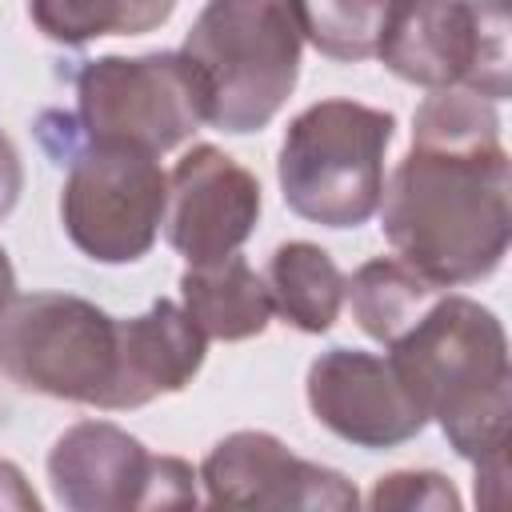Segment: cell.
I'll use <instances>...</instances> for the list:
<instances>
[{"mask_svg": "<svg viewBox=\"0 0 512 512\" xmlns=\"http://www.w3.org/2000/svg\"><path fill=\"white\" fill-rule=\"evenodd\" d=\"M380 216L396 256L444 288L496 272L512 232V180L484 96L432 88L416 108L412 148L380 192Z\"/></svg>", "mask_w": 512, "mask_h": 512, "instance_id": "6da1fadb", "label": "cell"}, {"mask_svg": "<svg viewBox=\"0 0 512 512\" xmlns=\"http://www.w3.org/2000/svg\"><path fill=\"white\" fill-rule=\"evenodd\" d=\"M388 364L436 420L448 444L476 464V500L508 504L512 372L500 320L468 296H436L428 312L388 344Z\"/></svg>", "mask_w": 512, "mask_h": 512, "instance_id": "7a4b0ae2", "label": "cell"}, {"mask_svg": "<svg viewBox=\"0 0 512 512\" xmlns=\"http://www.w3.org/2000/svg\"><path fill=\"white\" fill-rule=\"evenodd\" d=\"M300 48L296 0H208L180 56L204 88V120L224 132H256L292 96Z\"/></svg>", "mask_w": 512, "mask_h": 512, "instance_id": "3957f363", "label": "cell"}, {"mask_svg": "<svg viewBox=\"0 0 512 512\" xmlns=\"http://www.w3.org/2000/svg\"><path fill=\"white\" fill-rule=\"evenodd\" d=\"M392 128V112L356 100H320L304 108L280 144L276 176L284 204L324 228L364 224L380 208Z\"/></svg>", "mask_w": 512, "mask_h": 512, "instance_id": "277c9868", "label": "cell"}, {"mask_svg": "<svg viewBox=\"0 0 512 512\" xmlns=\"http://www.w3.org/2000/svg\"><path fill=\"white\" fill-rule=\"evenodd\" d=\"M0 372L24 392L116 412L120 320L68 292L12 296L0 312Z\"/></svg>", "mask_w": 512, "mask_h": 512, "instance_id": "5b68a950", "label": "cell"}, {"mask_svg": "<svg viewBox=\"0 0 512 512\" xmlns=\"http://www.w3.org/2000/svg\"><path fill=\"white\" fill-rule=\"evenodd\" d=\"M376 56L408 84L508 96V0H396Z\"/></svg>", "mask_w": 512, "mask_h": 512, "instance_id": "8992f818", "label": "cell"}, {"mask_svg": "<svg viewBox=\"0 0 512 512\" xmlns=\"http://www.w3.org/2000/svg\"><path fill=\"white\" fill-rule=\"evenodd\" d=\"M76 120L88 144L160 156L204 124V88L180 52L104 56L76 76Z\"/></svg>", "mask_w": 512, "mask_h": 512, "instance_id": "52a82bcc", "label": "cell"}, {"mask_svg": "<svg viewBox=\"0 0 512 512\" xmlns=\"http://www.w3.org/2000/svg\"><path fill=\"white\" fill-rule=\"evenodd\" d=\"M164 200L168 176L156 156L116 144H84L68 160L60 220L84 256L100 264H128L152 248Z\"/></svg>", "mask_w": 512, "mask_h": 512, "instance_id": "ba28073f", "label": "cell"}, {"mask_svg": "<svg viewBox=\"0 0 512 512\" xmlns=\"http://www.w3.org/2000/svg\"><path fill=\"white\" fill-rule=\"evenodd\" d=\"M48 480L64 508H192L196 472L176 456H152L136 436L104 420L72 424L48 456Z\"/></svg>", "mask_w": 512, "mask_h": 512, "instance_id": "9c48e42d", "label": "cell"}, {"mask_svg": "<svg viewBox=\"0 0 512 512\" xmlns=\"http://www.w3.org/2000/svg\"><path fill=\"white\" fill-rule=\"evenodd\" d=\"M260 184L228 152L196 144L168 172L164 236L188 264L232 256L256 228Z\"/></svg>", "mask_w": 512, "mask_h": 512, "instance_id": "30bf717a", "label": "cell"}, {"mask_svg": "<svg viewBox=\"0 0 512 512\" xmlns=\"http://www.w3.org/2000/svg\"><path fill=\"white\" fill-rule=\"evenodd\" d=\"M200 480L212 508H356V488L340 472L292 456L268 432L224 436Z\"/></svg>", "mask_w": 512, "mask_h": 512, "instance_id": "8fae6325", "label": "cell"}, {"mask_svg": "<svg viewBox=\"0 0 512 512\" xmlns=\"http://www.w3.org/2000/svg\"><path fill=\"white\" fill-rule=\"evenodd\" d=\"M308 404L324 428L360 448L404 444L428 424L388 356L356 348H332L308 368Z\"/></svg>", "mask_w": 512, "mask_h": 512, "instance_id": "7c38bea8", "label": "cell"}, {"mask_svg": "<svg viewBox=\"0 0 512 512\" xmlns=\"http://www.w3.org/2000/svg\"><path fill=\"white\" fill-rule=\"evenodd\" d=\"M204 332L172 300H156L144 316L120 320L116 408H140L180 392L204 364Z\"/></svg>", "mask_w": 512, "mask_h": 512, "instance_id": "4fadbf2b", "label": "cell"}, {"mask_svg": "<svg viewBox=\"0 0 512 512\" xmlns=\"http://www.w3.org/2000/svg\"><path fill=\"white\" fill-rule=\"evenodd\" d=\"M180 296L188 320L204 340H248L260 336L272 320V300L264 276L252 272L244 256H224L208 264H188L180 276Z\"/></svg>", "mask_w": 512, "mask_h": 512, "instance_id": "5bb4252c", "label": "cell"}, {"mask_svg": "<svg viewBox=\"0 0 512 512\" xmlns=\"http://www.w3.org/2000/svg\"><path fill=\"white\" fill-rule=\"evenodd\" d=\"M264 288L272 312L300 332H328L344 304V276L336 260L308 240H288L268 256Z\"/></svg>", "mask_w": 512, "mask_h": 512, "instance_id": "9a60e30c", "label": "cell"}, {"mask_svg": "<svg viewBox=\"0 0 512 512\" xmlns=\"http://www.w3.org/2000/svg\"><path fill=\"white\" fill-rule=\"evenodd\" d=\"M444 292H448L444 284L428 280L400 256L368 260L352 272V280H344V296L352 300L360 328L380 344H392L396 336H404L428 312V304Z\"/></svg>", "mask_w": 512, "mask_h": 512, "instance_id": "2e32d148", "label": "cell"}, {"mask_svg": "<svg viewBox=\"0 0 512 512\" xmlns=\"http://www.w3.org/2000/svg\"><path fill=\"white\" fill-rule=\"evenodd\" d=\"M176 0H28L36 28L56 44H88L96 36H140L172 16Z\"/></svg>", "mask_w": 512, "mask_h": 512, "instance_id": "e0dca14e", "label": "cell"}, {"mask_svg": "<svg viewBox=\"0 0 512 512\" xmlns=\"http://www.w3.org/2000/svg\"><path fill=\"white\" fill-rule=\"evenodd\" d=\"M304 40L332 60H368L380 48L396 0H296Z\"/></svg>", "mask_w": 512, "mask_h": 512, "instance_id": "ac0fdd59", "label": "cell"}, {"mask_svg": "<svg viewBox=\"0 0 512 512\" xmlns=\"http://www.w3.org/2000/svg\"><path fill=\"white\" fill-rule=\"evenodd\" d=\"M372 508H460V496L452 492V484L436 472H392L380 476L376 492H372Z\"/></svg>", "mask_w": 512, "mask_h": 512, "instance_id": "d6986e66", "label": "cell"}, {"mask_svg": "<svg viewBox=\"0 0 512 512\" xmlns=\"http://www.w3.org/2000/svg\"><path fill=\"white\" fill-rule=\"evenodd\" d=\"M20 188H24V168H20V152L16 144L0 132V220L16 208L20 200Z\"/></svg>", "mask_w": 512, "mask_h": 512, "instance_id": "ffe728a7", "label": "cell"}, {"mask_svg": "<svg viewBox=\"0 0 512 512\" xmlns=\"http://www.w3.org/2000/svg\"><path fill=\"white\" fill-rule=\"evenodd\" d=\"M0 508H40V500H36V492L24 484V476H20V468L16 464H8V460H0Z\"/></svg>", "mask_w": 512, "mask_h": 512, "instance_id": "44dd1931", "label": "cell"}, {"mask_svg": "<svg viewBox=\"0 0 512 512\" xmlns=\"http://www.w3.org/2000/svg\"><path fill=\"white\" fill-rule=\"evenodd\" d=\"M12 296H16V276H12V264H8V256H4V248H0V312L8 308Z\"/></svg>", "mask_w": 512, "mask_h": 512, "instance_id": "7402d4cb", "label": "cell"}]
</instances>
